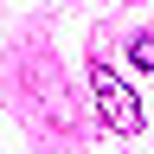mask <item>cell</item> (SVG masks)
I'll return each mask as SVG.
<instances>
[{"label": "cell", "instance_id": "cell-1", "mask_svg": "<svg viewBox=\"0 0 154 154\" xmlns=\"http://www.w3.org/2000/svg\"><path fill=\"white\" fill-rule=\"evenodd\" d=\"M90 90H96V109L116 135H141V96H135L109 64H90Z\"/></svg>", "mask_w": 154, "mask_h": 154}, {"label": "cell", "instance_id": "cell-2", "mask_svg": "<svg viewBox=\"0 0 154 154\" xmlns=\"http://www.w3.org/2000/svg\"><path fill=\"white\" fill-rule=\"evenodd\" d=\"M128 58H135L141 71H154V32H135V38H128Z\"/></svg>", "mask_w": 154, "mask_h": 154}]
</instances>
